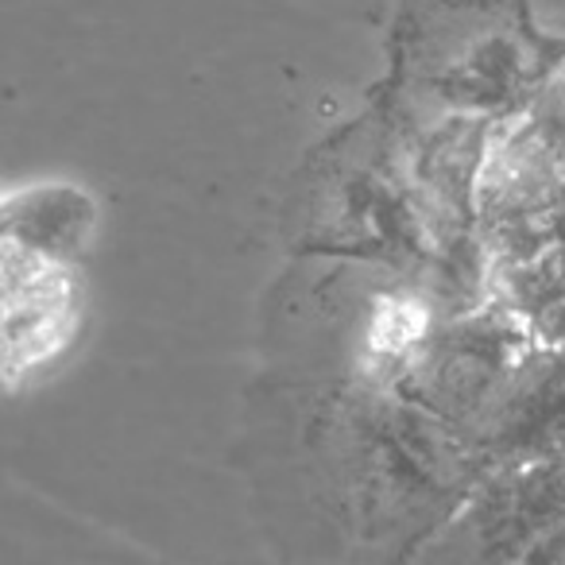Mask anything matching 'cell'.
<instances>
[{"mask_svg":"<svg viewBox=\"0 0 565 565\" xmlns=\"http://www.w3.org/2000/svg\"><path fill=\"white\" fill-rule=\"evenodd\" d=\"M78 326V275L71 259L4 244V380L20 384L58 356Z\"/></svg>","mask_w":565,"mask_h":565,"instance_id":"obj_1","label":"cell"},{"mask_svg":"<svg viewBox=\"0 0 565 565\" xmlns=\"http://www.w3.org/2000/svg\"><path fill=\"white\" fill-rule=\"evenodd\" d=\"M97 205L86 190L66 182H43L4 198V244L35 256L71 259L94 233Z\"/></svg>","mask_w":565,"mask_h":565,"instance_id":"obj_2","label":"cell"}]
</instances>
